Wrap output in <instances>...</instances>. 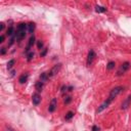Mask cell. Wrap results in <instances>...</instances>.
Instances as JSON below:
<instances>
[{
    "label": "cell",
    "mask_w": 131,
    "mask_h": 131,
    "mask_svg": "<svg viewBox=\"0 0 131 131\" xmlns=\"http://www.w3.org/2000/svg\"><path fill=\"white\" fill-rule=\"evenodd\" d=\"M94 58H95V52L93 50H90L89 53H88V56H87V61H86V63H87L88 67H90L92 64Z\"/></svg>",
    "instance_id": "4"
},
{
    "label": "cell",
    "mask_w": 131,
    "mask_h": 131,
    "mask_svg": "<svg viewBox=\"0 0 131 131\" xmlns=\"http://www.w3.org/2000/svg\"><path fill=\"white\" fill-rule=\"evenodd\" d=\"M34 57V52H29L28 53V60H31Z\"/></svg>",
    "instance_id": "20"
},
{
    "label": "cell",
    "mask_w": 131,
    "mask_h": 131,
    "mask_svg": "<svg viewBox=\"0 0 131 131\" xmlns=\"http://www.w3.org/2000/svg\"><path fill=\"white\" fill-rule=\"evenodd\" d=\"M37 46H38V48H39V49H41V48H42V47H43V43H42V42H41V40H40V41H38V42H37Z\"/></svg>",
    "instance_id": "21"
},
{
    "label": "cell",
    "mask_w": 131,
    "mask_h": 131,
    "mask_svg": "<svg viewBox=\"0 0 131 131\" xmlns=\"http://www.w3.org/2000/svg\"><path fill=\"white\" fill-rule=\"evenodd\" d=\"M55 108H56V98H52V100H51V102H50V104H49L48 111H49L50 113H52V112L55 111Z\"/></svg>",
    "instance_id": "9"
},
{
    "label": "cell",
    "mask_w": 131,
    "mask_h": 131,
    "mask_svg": "<svg viewBox=\"0 0 131 131\" xmlns=\"http://www.w3.org/2000/svg\"><path fill=\"white\" fill-rule=\"evenodd\" d=\"M111 102H112V101H111L110 99L104 100V101H103V102H102V103H101V104L98 106V108L96 110V113H97V114H98V113H101L103 110H105V108H106V107L110 105V103H111Z\"/></svg>",
    "instance_id": "5"
},
{
    "label": "cell",
    "mask_w": 131,
    "mask_h": 131,
    "mask_svg": "<svg viewBox=\"0 0 131 131\" xmlns=\"http://www.w3.org/2000/svg\"><path fill=\"white\" fill-rule=\"evenodd\" d=\"M46 52H47V49L45 48V49H44V50H43V51L41 52V56H44V55L46 54Z\"/></svg>",
    "instance_id": "24"
},
{
    "label": "cell",
    "mask_w": 131,
    "mask_h": 131,
    "mask_svg": "<svg viewBox=\"0 0 131 131\" xmlns=\"http://www.w3.org/2000/svg\"><path fill=\"white\" fill-rule=\"evenodd\" d=\"M5 53V48H1V54H4Z\"/></svg>",
    "instance_id": "26"
},
{
    "label": "cell",
    "mask_w": 131,
    "mask_h": 131,
    "mask_svg": "<svg viewBox=\"0 0 131 131\" xmlns=\"http://www.w3.org/2000/svg\"><path fill=\"white\" fill-rule=\"evenodd\" d=\"M60 69H61V64H60V63L55 64V66L50 70V72L48 73V74H49V77H53L54 75H56V74L60 71Z\"/></svg>",
    "instance_id": "6"
},
{
    "label": "cell",
    "mask_w": 131,
    "mask_h": 131,
    "mask_svg": "<svg viewBox=\"0 0 131 131\" xmlns=\"http://www.w3.org/2000/svg\"><path fill=\"white\" fill-rule=\"evenodd\" d=\"M40 101H41V96L39 95V93L33 94V96H32V102H33V104L38 105L40 103Z\"/></svg>",
    "instance_id": "8"
},
{
    "label": "cell",
    "mask_w": 131,
    "mask_h": 131,
    "mask_svg": "<svg viewBox=\"0 0 131 131\" xmlns=\"http://www.w3.org/2000/svg\"><path fill=\"white\" fill-rule=\"evenodd\" d=\"M115 68V62L114 61H110L108 63H107V66H106V69L107 70H113Z\"/></svg>",
    "instance_id": "18"
},
{
    "label": "cell",
    "mask_w": 131,
    "mask_h": 131,
    "mask_svg": "<svg viewBox=\"0 0 131 131\" xmlns=\"http://www.w3.org/2000/svg\"><path fill=\"white\" fill-rule=\"evenodd\" d=\"M3 28H4V24H1V26H0V31H2Z\"/></svg>",
    "instance_id": "27"
},
{
    "label": "cell",
    "mask_w": 131,
    "mask_h": 131,
    "mask_svg": "<svg viewBox=\"0 0 131 131\" xmlns=\"http://www.w3.org/2000/svg\"><path fill=\"white\" fill-rule=\"evenodd\" d=\"M34 30H35V24H34V23L28 24V32H29V33H33Z\"/></svg>",
    "instance_id": "15"
},
{
    "label": "cell",
    "mask_w": 131,
    "mask_h": 131,
    "mask_svg": "<svg viewBox=\"0 0 131 131\" xmlns=\"http://www.w3.org/2000/svg\"><path fill=\"white\" fill-rule=\"evenodd\" d=\"M14 62H15V60H14V59H11V60H9V61L7 62V69H8V70H10V69L12 68V66L14 64Z\"/></svg>",
    "instance_id": "17"
},
{
    "label": "cell",
    "mask_w": 131,
    "mask_h": 131,
    "mask_svg": "<svg viewBox=\"0 0 131 131\" xmlns=\"http://www.w3.org/2000/svg\"><path fill=\"white\" fill-rule=\"evenodd\" d=\"M34 43H35V37H34V36H32V37L30 38V40H29V43H28V46H27V49H26V51H27V52H29L30 48L34 45Z\"/></svg>",
    "instance_id": "10"
},
{
    "label": "cell",
    "mask_w": 131,
    "mask_h": 131,
    "mask_svg": "<svg viewBox=\"0 0 131 131\" xmlns=\"http://www.w3.org/2000/svg\"><path fill=\"white\" fill-rule=\"evenodd\" d=\"M129 69H130V62L125 61V62H123V63L120 66V68H119V70H118V72H117V75H118V76H121V75L125 74Z\"/></svg>",
    "instance_id": "3"
},
{
    "label": "cell",
    "mask_w": 131,
    "mask_h": 131,
    "mask_svg": "<svg viewBox=\"0 0 131 131\" xmlns=\"http://www.w3.org/2000/svg\"><path fill=\"white\" fill-rule=\"evenodd\" d=\"M92 131H99V128H98L97 126H95V125H94V126L92 127Z\"/></svg>",
    "instance_id": "23"
},
{
    "label": "cell",
    "mask_w": 131,
    "mask_h": 131,
    "mask_svg": "<svg viewBox=\"0 0 131 131\" xmlns=\"http://www.w3.org/2000/svg\"><path fill=\"white\" fill-rule=\"evenodd\" d=\"M123 90H124V88H123L122 86H117V87L113 88V89L111 90V92H110V95H108L107 99H110L111 101H113V99L116 98V97H117Z\"/></svg>",
    "instance_id": "2"
},
{
    "label": "cell",
    "mask_w": 131,
    "mask_h": 131,
    "mask_svg": "<svg viewBox=\"0 0 131 131\" xmlns=\"http://www.w3.org/2000/svg\"><path fill=\"white\" fill-rule=\"evenodd\" d=\"M13 32H14L13 27H9V28L7 29V31H6V35H7V36H13Z\"/></svg>",
    "instance_id": "16"
},
{
    "label": "cell",
    "mask_w": 131,
    "mask_h": 131,
    "mask_svg": "<svg viewBox=\"0 0 131 131\" xmlns=\"http://www.w3.org/2000/svg\"><path fill=\"white\" fill-rule=\"evenodd\" d=\"M95 11H96V12H105V11H106V8L103 7V6L97 5V6H95Z\"/></svg>",
    "instance_id": "14"
},
{
    "label": "cell",
    "mask_w": 131,
    "mask_h": 131,
    "mask_svg": "<svg viewBox=\"0 0 131 131\" xmlns=\"http://www.w3.org/2000/svg\"><path fill=\"white\" fill-rule=\"evenodd\" d=\"M73 116H74V113H73V112H68L64 118H66V120H70V119L73 118Z\"/></svg>",
    "instance_id": "19"
},
{
    "label": "cell",
    "mask_w": 131,
    "mask_h": 131,
    "mask_svg": "<svg viewBox=\"0 0 131 131\" xmlns=\"http://www.w3.org/2000/svg\"><path fill=\"white\" fill-rule=\"evenodd\" d=\"M36 90L38 91V92H40L42 89H43V82H41V81H39V82H37L36 83Z\"/></svg>",
    "instance_id": "13"
},
{
    "label": "cell",
    "mask_w": 131,
    "mask_h": 131,
    "mask_svg": "<svg viewBox=\"0 0 131 131\" xmlns=\"http://www.w3.org/2000/svg\"><path fill=\"white\" fill-rule=\"evenodd\" d=\"M27 28H28V25L25 24V23H20V24L17 26V30H16V32H15V39H16L17 41H20V40L25 37Z\"/></svg>",
    "instance_id": "1"
},
{
    "label": "cell",
    "mask_w": 131,
    "mask_h": 131,
    "mask_svg": "<svg viewBox=\"0 0 131 131\" xmlns=\"http://www.w3.org/2000/svg\"><path fill=\"white\" fill-rule=\"evenodd\" d=\"M49 79V74L48 73H42L41 75H40V80H41V82H46L47 80Z\"/></svg>",
    "instance_id": "11"
},
{
    "label": "cell",
    "mask_w": 131,
    "mask_h": 131,
    "mask_svg": "<svg viewBox=\"0 0 131 131\" xmlns=\"http://www.w3.org/2000/svg\"><path fill=\"white\" fill-rule=\"evenodd\" d=\"M130 104H131V95H128V96L125 98V100L122 102L121 108H122V110H127V108L130 106Z\"/></svg>",
    "instance_id": "7"
},
{
    "label": "cell",
    "mask_w": 131,
    "mask_h": 131,
    "mask_svg": "<svg viewBox=\"0 0 131 131\" xmlns=\"http://www.w3.org/2000/svg\"><path fill=\"white\" fill-rule=\"evenodd\" d=\"M6 131H14V130H13V129H11V128H7V129H6Z\"/></svg>",
    "instance_id": "28"
},
{
    "label": "cell",
    "mask_w": 131,
    "mask_h": 131,
    "mask_svg": "<svg viewBox=\"0 0 131 131\" xmlns=\"http://www.w3.org/2000/svg\"><path fill=\"white\" fill-rule=\"evenodd\" d=\"M71 100H72V97H70V96H69V97H67V98L64 99V103H70V102H71Z\"/></svg>",
    "instance_id": "22"
},
{
    "label": "cell",
    "mask_w": 131,
    "mask_h": 131,
    "mask_svg": "<svg viewBox=\"0 0 131 131\" xmlns=\"http://www.w3.org/2000/svg\"><path fill=\"white\" fill-rule=\"evenodd\" d=\"M27 80H28V74H23V75L19 77L18 82H19L20 84H24L25 82H27Z\"/></svg>",
    "instance_id": "12"
},
{
    "label": "cell",
    "mask_w": 131,
    "mask_h": 131,
    "mask_svg": "<svg viewBox=\"0 0 131 131\" xmlns=\"http://www.w3.org/2000/svg\"><path fill=\"white\" fill-rule=\"evenodd\" d=\"M2 42H4V36L3 35L0 36V43H2Z\"/></svg>",
    "instance_id": "25"
}]
</instances>
